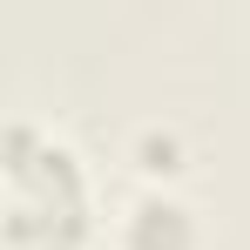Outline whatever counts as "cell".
<instances>
[{
    "label": "cell",
    "instance_id": "cell-1",
    "mask_svg": "<svg viewBox=\"0 0 250 250\" xmlns=\"http://www.w3.org/2000/svg\"><path fill=\"white\" fill-rule=\"evenodd\" d=\"M7 250H88L102 216H95V176L82 149L61 128L14 115L7 122Z\"/></svg>",
    "mask_w": 250,
    "mask_h": 250
},
{
    "label": "cell",
    "instance_id": "cell-2",
    "mask_svg": "<svg viewBox=\"0 0 250 250\" xmlns=\"http://www.w3.org/2000/svg\"><path fill=\"white\" fill-rule=\"evenodd\" d=\"M115 250H203V216L183 189H135L115 216Z\"/></svg>",
    "mask_w": 250,
    "mask_h": 250
},
{
    "label": "cell",
    "instance_id": "cell-3",
    "mask_svg": "<svg viewBox=\"0 0 250 250\" xmlns=\"http://www.w3.org/2000/svg\"><path fill=\"white\" fill-rule=\"evenodd\" d=\"M128 163L142 169V189H176V176H183V135L176 128H135V142H128Z\"/></svg>",
    "mask_w": 250,
    "mask_h": 250
}]
</instances>
